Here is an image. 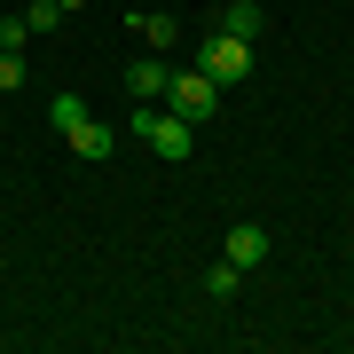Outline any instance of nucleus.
Wrapping results in <instances>:
<instances>
[{
	"mask_svg": "<svg viewBox=\"0 0 354 354\" xmlns=\"http://www.w3.org/2000/svg\"><path fill=\"white\" fill-rule=\"evenodd\" d=\"M197 71L213 79V87H236V79L252 71V39H228V32H205V39H197Z\"/></svg>",
	"mask_w": 354,
	"mask_h": 354,
	"instance_id": "1",
	"label": "nucleus"
},
{
	"mask_svg": "<svg viewBox=\"0 0 354 354\" xmlns=\"http://www.w3.org/2000/svg\"><path fill=\"white\" fill-rule=\"evenodd\" d=\"M165 111H174V118H189V127H205V118L221 111V87L189 64V71H174V87H165Z\"/></svg>",
	"mask_w": 354,
	"mask_h": 354,
	"instance_id": "2",
	"label": "nucleus"
},
{
	"mask_svg": "<svg viewBox=\"0 0 354 354\" xmlns=\"http://www.w3.org/2000/svg\"><path fill=\"white\" fill-rule=\"evenodd\" d=\"M165 87H174V64H165V55L127 64V95H134V102H165Z\"/></svg>",
	"mask_w": 354,
	"mask_h": 354,
	"instance_id": "3",
	"label": "nucleus"
},
{
	"mask_svg": "<svg viewBox=\"0 0 354 354\" xmlns=\"http://www.w3.org/2000/svg\"><path fill=\"white\" fill-rule=\"evenodd\" d=\"M260 24H268L260 0H228V8L213 16V32H228V39H260Z\"/></svg>",
	"mask_w": 354,
	"mask_h": 354,
	"instance_id": "4",
	"label": "nucleus"
},
{
	"mask_svg": "<svg viewBox=\"0 0 354 354\" xmlns=\"http://www.w3.org/2000/svg\"><path fill=\"white\" fill-rule=\"evenodd\" d=\"M228 260H236V268H260L268 260V228L260 221H236V228H228Z\"/></svg>",
	"mask_w": 354,
	"mask_h": 354,
	"instance_id": "5",
	"label": "nucleus"
},
{
	"mask_svg": "<svg viewBox=\"0 0 354 354\" xmlns=\"http://www.w3.org/2000/svg\"><path fill=\"white\" fill-rule=\"evenodd\" d=\"M87 118H95V111H87V102H79L71 87H64V95L48 102V127H55V134H79V127H87Z\"/></svg>",
	"mask_w": 354,
	"mask_h": 354,
	"instance_id": "6",
	"label": "nucleus"
},
{
	"mask_svg": "<svg viewBox=\"0 0 354 354\" xmlns=\"http://www.w3.org/2000/svg\"><path fill=\"white\" fill-rule=\"evenodd\" d=\"M64 142H71L79 158H111V150H118V134L102 127V118H87V127H79V134H64Z\"/></svg>",
	"mask_w": 354,
	"mask_h": 354,
	"instance_id": "7",
	"label": "nucleus"
},
{
	"mask_svg": "<svg viewBox=\"0 0 354 354\" xmlns=\"http://www.w3.org/2000/svg\"><path fill=\"white\" fill-rule=\"evenodd\" d=\"M197 283H205V299H228V291H236V283H244V268H236V260H228V252H221V260H213V268H205V276H197Z\"/></svg>",
	"mask_w": 354,
	"mask_h": 354,
	"instance_id": "8",
	"label": "nucleus"
},
{
	"mask_svg": "<svg viewBox=\"0 0 354 354\" xmlns=\"http://www.w3.org/2000/svg\"><path fill=\"white\" fill-rule=\"evenodd\" d=\"M134 24H142V39H150L158 55H165V48H174V39H181V24H174V16H134Z\"/></svg>",
	"mask_w": 354,
	"mask_h": 354,
	"instance_id": "9",
	"label": "nucleus"
},
{
	"mask_svg": "<svg viewBox=\"0 0 354 354\" xmlns=\"http://www.w3.org/2000/svg\"><path fill=\"white\" fill-rule=\"evenodd\" d=\"M24 39H32L24 16H0V48H8V55H24Z\"/></svg>",
	"mask_w": 354,
	"mask_h": 354,
	"instance_id": "10",
	"label": "nucleus"
},
{
	"mask_svg": "<svg viewBox=\"0 0 354 354\" xmlns=\"http://www.w3.org/2000/svg\"><path fill=\"white\" fill-rule=\"evenodd\" d=\"M24 24H32V32H55V24H64V8H55V0H32Z\"/></svg>",
	"mask_w": 354,
	"mask_h": 354,
	"instance_id": "11",
	"label": "nucleus"
},
{
	"mask_svg": "<svg viewBox=\"0 0 354 354\" xmlns=\"http://www.w3.org/2000/svg\"><path fill=\"white\" fill-rule=\"evenodd\" d=\"M8 87H24V55H8V48H0V95H8Z\"/></svg>",
	"mask_w": 354,
	"mask_h": 354,
	"instance_id": "12",
	"label": "nucleus"
},
{
	"mask_svg": "<svg viewBox=\"0 0 354 354\" xmlns=\"http://www.w3.org/2000/svg\"><path fill=\"white\" fill-rule=\"evenodd\" d=\"M55 8H64V16H71V8H87V0H55Z\"/></svg>",
	"mask_w": 354,
	"mask_h": 354,
	"instance_id": "13",
	"label": "nucleus"
}]
</instances>
